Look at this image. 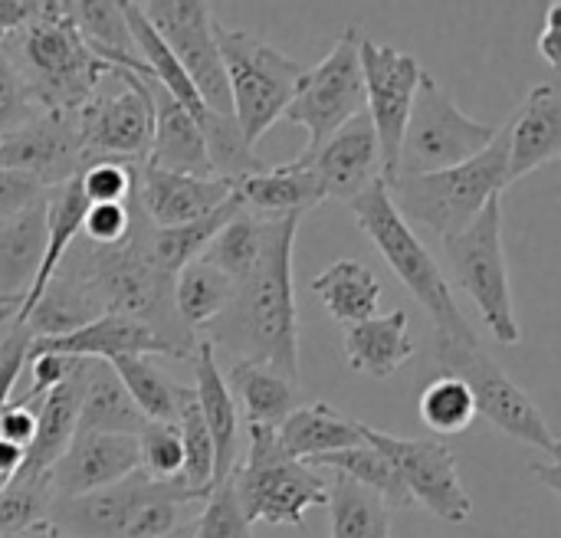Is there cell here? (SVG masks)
<instances>
[{"label": "cell", "instance_id": "6da1fadb", "mask_svg": "<svg viewBox=\"0 0 561 538\" xmlns=\"http://www.w3.org/2000/svg\"><path fill=\"white\" fill-rule=\"evenodd\" d=\"M299 214L270 217L256 266L233 283L230 306L207 325L210 345L299 385V309L293 293V247Z\"/></svg>", "mask_w": 561, "mask_h": 538}, {"label": "cell", "instance_id": "7a4b0ae2", "mask_svg": "<svg viewBox=\"0 0 561 538\" xmlns=\"http://www.w3.org/2000/svg\"><path fill=\"white\" fill-rule=\"evenodd\" d=\"M59 273H66L79 289L99 306V312H115L145 322L154 335L171 342L184 358L194 355V339L181 325L171 299L174 279L164 276L151 260V224L141 214L135 194H131V230L115 247H92V243H72L66 260L59 263Z\"/></svg>", "mask_w": 561, "mask_h": 538}, {"label": "cell", "instance_id": "3957f363", "mask_svg": "<svg viewBox=\"0 0 561 538\" xmlns=\"http://www.w3.org/2000/svg\"><path fill=\"white\" fill-rule=\"evenodd\" d=\"M0 49L39 112H79L108 72V62L85 46L66 7L56 0H43L39 13L23 30L0 36Z\"/></svg>", "mask_w": 561, "mask_h": 538}, {"label": "cell", "instance_id": "277c9868", "mask_svg": "<svg viewBox=\"0 0 561 538\" xmlns=\"http://www.w3.org/2000/svg\"><path fill=\"white\" fill-rule=\"evenodd\" d=\"M506 154H510V122L496 128V138L470 161L434 171L408 174L388 181V197L401 220L417 233L437 237L440 243L457 237L473 217L506 187Z\"/></svg>", "mask_w": 561, "mask_h": 538}, {"label": "cell", "instance_id": "5b68a950", "mask_svg": "<svg viewBox=\"0 0 561 538\" xmlns=\"http://www.w3.org/2000/svg\"><path fill=\"white\" fill-rule=\"evenodd\" d=\"M358 227L368 233V240L375 243V250L385 256V263L394 270V276L401 279V286L421 302V309L431 316L434 322V339L440 342H457V345H473L480 342L477 332L470 329V322L463 319L454 289L444 276V270L437 266V260L431 256V250L421 243V237L401 220V214L394 210L385 181L378 178L371 187H365L355 201H348Z\"/></svg>", "mask_w": 561, "mask_h": 538}, {"label": "cell", "instance_id": "8992f818", "mask_svg": "<svg viewBox=\"0 0 561 538\" xmlns=\"http://www.w3.org/2000/svg\"><path fill=\"white\" fill-rule=\"evenodd\" d=\"M217 49L227 72L233 122L250 148L283 118L299 79L309 66L286 56L273 43L247 33V30H227L217 23Z\"/></svg>", "mask_w": 561, "mask_h": 538}, {"label": "cell", "instance_id": "52a82bcc", "mask_svg": "<svg viewBox=\"0 0 561 538\" xmlns=\"http://www.w3.org/2000/svg\"><path fill=\"white\" fill-rule=\"evenodd\" d=\"M233 487L247 523L293 526L306 533V513L329 503V487L299 460H289L276 431L247 427V460L233 467Z\"/></svg>", "mask_w": 561, "mask_h": 538}, {"label": "cell", "instance_id": "ba28073f", "mask_svg": "<svg viewBox=\"0 0 561 538\" xmlns=\"http://www.w3.org/2000/svg\"><path fill=\"white\" fill-rule=\"evenodd\" d=\"M444 253H447L457 286L473 299L490 335L506 348L519 345L523 329L516 322L513 286H510L506 253H503V197H493L473 217L470 227L444 240Z\"/></svg>", "mask_w": 561, "mask_h": 538}, {"label": "cell", "instance_id": "9c48e42d", "mask_svg": "<svg viewBox=\"0 0 561 538\" xmlns=\"http://www.w3.org/2000/svg\"><path fill=\"white\" fill-rule=\"evenodd\" d=\"M82 158L89 161H131L145 164L151 148L154 108L145 72L108 66L92 95L76 112ZM82 164V168H85Z\"/></svg>", "mask_w": 561, "mask_h": 538}, {"label": "cell", "instance_id": "30bf717a", "mask_svg": "<svg viewBox=\"0 0 561 538\" xmlns=\"http://www.w3.org/2000/svg\"><path fill=\"white\" fill-rule=\"evenodd\" d=\"M493 138H496V125L477 122L467 112H460L457 102L444 92V85L424 72L404 125L394 178L457 168L477 158Z\"/></svg>", "mask_w": 561, "mask_h": 538}, {"label": "cell", "instance_id": "8fae6325", "mask_svg": "<svg viewBox=\"0 0 561 538\" xmlns=\"http://www.w3.org/2000/svg\"><path fill=\"white\" fill-rule=\"evenodd\" d=\"M434 358L444 368V375L460 378L477 404V414H483L493 427H500L506 437L536 447L549 454V460H559V437L549 427L546 414L529 401V394L480 348L473 345H457V342H440L434 339Z\"/></svg>", "mask_w": 561, "mask_h": 538}, {"label": "cell", "instance_id": "7c38bea8", "mask_svg": "<svg viewBox=\"0 0 561 538\" xmlns=\"http://www.w3.org/2000/svg\"><path fill=\"white\" fill-rule=\"evenodd\" d=\"M362 30L348 26L342 30L332 53L306 69L299 79L283 118L306 128L309 145L306 151H316L325 138H332L345 122H352L365 108V82H362Z\"/></svg>", "mask_w": 561, "mask_h": 538}, {"label": "cell", "instance_id": "4fadbf2b", "mask_svg": "<svg viewBox=\"0 0 561 538\" xmlns=\"http://www.w3.org/2000/svg\"><path fill=\"white\" fill-rule=\"evenodd\" d=\"M141 13L158 30V36L168 43L174 59L181 62L184 76L197 89L207 115L214 118H233L227 72L217 49V20L210 3L204 0H148L141 3Z\"/></svg>", "mask_w": 561, "mask_h": 538}, {"label": "cell", "instance_id": "5bb4252c", "mask_svg": "<svg viewBox=\"0 0 561 538\" xmlns=\"http://www.w3.org/2000/svg\"><path fill=\"white\" fill-rule=\"evenodd\" d=\"M362 437L394 467L414 506H424L431 516L450 526H460L473 516V500L460 483L457 454L447 444L394 437L371 424H362Z\"/></svg>", "mask_w": 561, "mask_h": 538}, {"label": "cell", "instance_id": "9a60e30c", "mask_svg": "<svg viewBox=\"0 0 561 538\" xmlns=\"http://www.w3.org/2000/svg\"><path fill=\"white\" fill-rule=\"evenodd\" d=\"M358 59H362V82H365V112L378 138L381 181L388 184L398 168L404 125H408L424 69L417 56L401 53L388 43H375L368 36H362Z\"/></svg>", "mask_w": 561, "mask_h": 538}, {"label": "cell", "instance_id": "2e32d148", "mask_svg": "<svg viewBox=\"0 0 561 538\" xmlns=\"http://www.w3.org/2000/svg\"><path fill=\"white\" fill-rule=\"evenodd\" d=\"M82 164L76 112H36L0 135V171L26 174L46 191L72 181Z\"/></svg>", "mask_w": 561, "mask_h": 538}, {"label": "cell", "instance_id": "e0dca14e", "mask_svg": "<svg viewBox=\"0 0 561 538\" xmlns=\"http://www.w3.org/2000/svg\"><path fill=\"white\" fill-rule=\"evenodd\" d=\"M296 164L312 171L325 201H355L365 187H371L381 178V154L368 112L362 108L316 151H302Z\"/></svg>", "mask_w": 561, "mask_h": 538}, {"label": "cell", "instance_id": "ac0fdd59", "mask_svg": "<svg viewBox=\"0 0 561 538\" xmlns=\"http://www.w3.org/2000/svg\"><path fill=\"white\" fill-rule=\"evenodd\" d=\"M141 470L138 440L125 434L76 431L66 454L46 473V490L53 500H76L105 490Z\"/></svg>", "mask_w": 561, "mask_h": 538}, {"label": "cell", "instance_id": "d6986e66", "mask_svg": "<svg viewBox=\"0 0 561 538\" xmlns=\"http://www.w3.org/2000/svg\"><path fill=\"white\" fill-rule=\"evenodd\" d=\"M154 487L158 480H151L145 470H135L105 490L76 500H53L46 523L66 538H125L135 513L154 493Z\"/></svg>", "mask_w": 561, "mask_h": 538}, {"label": "cell", "instance_id": "ffe728a7", "mask_svg": "<svg viewBox=\"0 0 561 538\" xmlns=\"http://www.w3.org/2000/svg\"><path fill=\"white\" fill-rule=\"evenodd\" d=\"M135 201L148 224L154 230H164L210 217L214 210L233 201V187L224 178H191L141 164L135 181Z\"/></svg>", "mask_w": 561, "mask_h": 538}, {"label": "cell", "instance_id": "44dd1931", "mask_svg": "<svg viewBox=\"0 0 561 538\" xmlns=\"http://www.w3.org/2000/svg\"><path fill=\"white\" fill-rule=\"evenodd\" d=\"M30 352H56L66 358H89V362H112L122 355H168L184 358L171 342L154 335L145 322L102 312L99 319L59 335V339H36L30 342Z\"/></svg>", "mask_w": 561, "mask_h": 538}, {"label": "cell", "instance_id": "7402d4cb", "mask_svg": "<svg viewBox=\"0 0 561 538\" xmlns=\"http://www.w3.org/2000/svg\"><path fill=\"white\" fill-rule=\"evenodd\" d=\"M145 85H148L151 108H154L151 148H148L145 164H151L158 171H171V174L214 178L207 145H204V135H201V125L194 122V115L151 72H145Z\"/></svg>", "mask_w": 561, "mask_h": 538}, {"label": "cell", "instance_id": "603a6c76", "mask_svg": "<svg viewBox=\"0 0 561 538\" xmlns=\"http://www.w3.org/2000/svg\"><path fill=\"white\" fill-rule=\"evenodd\" d=\"M85 368L89 358H76L72 371L66 375L62 385H56L36 408V437L23 457L20 473L10 483H43L53 463L66 454L76 424H79V404L85 391Z\"/></svg>", "mask_w": 561, "mask_h": 538}, {"label": "cell", "instance_id": "cb8c5ba5", "mask_svg": "<svg viewBox=\"0 0 561 538\" xmlns=\"http://www.w3.org/2000/svg\"><path fill=\"white\" fill-rule=\"evenodd\" d=\"M561 158V92L542 82L529 92L523 108L510 118V154H506V187L523 181L529 171Z\"/></svg>", "mask_w": 561, "mask_h": 538}, {"label": "cell", "instance_id": "d4e9b609", "mask_svg": "<svg viewBox=\"0 0 561 538\" xmlns=\"http://www.w3.org/2000/svg\"><path fill=\"white\" fill-rule=\"evenodd\" d=\"M194 401L197 411L204 417V427L214 440V483L227 480L237 467V454H240V411L227 391L220 362H217V348L201 339L194 345Z\"/></svg>", "mask_w": 561, "mask_h": 538}, {"label": "cell", "instance_id": "484cf974", "mask_svg": "<svg viewBox=\"0 0 561 538\" xmlns=\"http://www.w3.org/2000/svg\"><path fill=\"white\" fill-rule=\"evenodd\" d=\"M49 194V191H46ZM46 250V197L0 220V322L26 296Z\"/></svg>", "mask_w": 561, "mask_h": 538}, {"label": "cell", "instance_id": "4316f807", "mask_svg": "<svg viewBox=\"0 0 561 538\" xmlns=\"http://www.w3.org/2000/svg\"><path fill=\"white\" fill-rule=\"evenodd\" d=\"M233 197L240 204V210L253 214V217H286V214H306L312 207H319L322 187L312 178L309 168L286 161V164H266L256 174H243L233 184Z\"/></svg>", "mask_w": 561, "mask_h": 538}, {"label": "cell", "instance_id": "83f0119b", "mask_svg": "<svg viewBox=\"0 0 561 538\" xmlns=\"http://www.w3.org/2000/svg\"><path fill=\"white\" fill-rule=\"evenodd\" d=\"M342 345H345V362L355 371L385 381L414 358L411 319L404 309H394L388 316H371L345 329Z\"/></svg>", "mask_w": 561, "mask_h": 538}, {"label": "cell", "instance_id": "f1b7e54d", "mask_svg": "<svg viewBox=\"0 0 561 538\" xmlns=\"http://www.w3.org/2000/svg\"><path fill=\"white\" fill-rule=\"evenodd\" d=\"M276 444L289 460H312L322 454H339V450H352L362 447V421L345 417L342 411H335L325 401L296 408L279 427H276Z\"/></svg>", "mask_w": 561, "mask_h": 538}, {"label": "cell", "instance_id": "f546056e", "mask_svg": "<svg viewBox=\"0 0 561 538\" xmlns=\"http://www.w3.org/2000/svg\"><path fill=\"white\" fill-rule=\"evenodd\" d=\"M224 381H227V391H230L237 411H243L247 427L276 431L299 408V385L266 365L233 362V368H230V375H224Z\"/></svg>", "mask_w": 561, "mask_h": 538}, {"label": "cell", "instance_id": "4dcf8cb0", "mask_svg": "<svg viewBox=\"0 0 561 538\" xmlns=\"http://www.w3.org/2000/svg\"><path fill=\"white\" fill-rule=\"evenodd\" d=\"M312 293L319 296L325 312L345 329L378 316V302H381V283L362 260L329 263L312 279Z\"/></svg>", "mask_w": 561, "mask_h": 538}, {"label": "cell", "instance_id": "1f68e13d", "mask_svg": "<svg viewBox=\"0 0 561 538\" xmlns=\"http://www.w3.org/2000/svg\"><path fill=\"white\" fill-rule=\"evenodd\" d=\"M148 421L131 404L128 391L108 368V362H89L85 368V391L79 404V424L76 431H95V434H125L138 437Z\"/></svg>", "mask_w": 561, "mask_h": 538}, {"label": "cell", "instance_id": "d6a6232c", "mask_svg": "<svg viewBox=\"0 0 561 538\" xmlns=\"http://www.w3.org/2000/svg\"><path fill=\"white\" fill-rule=\"evenodd\" d=\"M122 3V13H125V23H128V33H131V43L138 49V59L148 66V72L194 115L197 125L207 122V108L197 95V89L191 85V79L184 76L181 62L174 59V53L168 49V43L158 36V30L148 23V16L141 13V3L135 0H118Z\"/></svg>", "mask_w": 561, "mask_h": 538}, {"label": "cell", "instance_id": "836d02e7", "mask_svg": "<svg viewBox=\"0 0 561 538\" xmlns=\"http://www.w3.org/2000/svg\"><path fill=\"white\" fill-rule=\"evenodd\" d=\"M62 7H66V16L72 20V26L79 30V36L85 39V46L102 62L122 66V69L141 62L138 49L131 43V33H128L122 3H112V0H72V3H62Z\"/></svg>", "mask_w": 561, "mask_h": 538}, {"label": "cell", "instance_id": "e575fe53", "mask_svg": "<svg viewBox=\"0 0 561 538\" xmlns=\"http://www.w3.org/2000/svg\"><path fill=\"white\" fill-rule=\"evenodd\" d=\"M171 299H174V312L187 332L207 329L230 306L233 283L217 266H210L204 256H197L184 270L174 273Z\"/></svg>", "mask_w": 561, "mask_h": 538}, {"label": "cell", "instance_id": "d590c367", "mask_svg": "<svg viewBox=\"0 0 561 538\" xmlns=\"http://www.w3.org/2000/svg\"><path fill=\"white\" fill-rule=\"evenodd\" d=\"M332 538H391V510L371 490L335 473L329 487Z\"/></svg>", "mask_w": 561, "mask_h": 538}, {"label": "cell", "instance_id": "8d00e7d4", "mask_svg": "<svg viewBox=\"0 0 561 538\" xmlns=\"http://www.w3.org/2000/svg\"><path fill=\"white\" fill-rule=\"evenodd\" d=\"M306 467H309V470L325 467V470H332V473L348 477L352 483H358V487L371 490L375 496H381L385 506H388L391 513H394V510H414V503H411V496H408L401 477L394 473V467H391L375 447H368V444L352 447V450H339V454L312 457V460H306Z\"/></svg>", "mask_w": 561, "mask_h": 538}, {"label": "cell", "instance_id": "74e56055", "mask_svg": "<svg viewBox=\"0 0 561 538\" xmlns=\"http://www.w3.org/2000/svg\"><path fill=\"white\" fill-rule=\"evenodd\" d=\"M108 368L128 391L131 404L141 411L145 421L154 424H178V404H181V385H174L161 368H154L145 355H122L112 358Z\"/></svg>", "mask_w": 561, "mask_h": 538}, {"label": "cell", "instance_id": "f35d334b", "mask_svg": "<svg viewBox=\"0 0 561 538\" xmlns=\"http://www.w3.org/2000/svg\"><path fill=\"white\" fill-rule=\"evenodd\" d=\"M240 210L237 197L230 204H224L220 210H214L210 217H201L194 224H181V227H164V230H154L151 227V260L154 266L174 279L178 270H184L191 260H197L210 240L224 230V224Z\"/></svg>", "mask_w": 561, "mask_h": 538}, {"label": "cell", "instance_id": "ab89813d", "mask_svg": "<svg viewBox=\"0 0 561 538\" xmlns=\"http://www.w3.org/2000/svg\"><path fill=\"white\" fill-rule=\"evenodd\" d=\"M266 227H270V217H253L247 210H237L201 256L210 266H217L230 283H240L263 253Z\"/></svg>", "mask_w": 561, "mask_h": 538}, {"label": "cell", "instance_id": "60d3db41", "mask_svg": "<svg viewBox=\"0 0 561 538\" xmlns=\"http://www.w3.org/2000/svg\"><path fill=\"white\" fill-rule=\"evenodd\" d=\"M178 434H181V447H184L181 487L204 503L210 496V490H214V440H210V434L204 427V417L197 411V401H194L191 388L181 391Z\"/></svg>", "mask_w": 561, "mask_h": 538}, {"label": "cell", "instance_id": "b9f144b4", "mask_svg": "<svg viewBox=\"0 0 561 538\" xmlns=\"http://www.w3.org/2000/svg\"><path fill=\"white\" fill-rule=\"evenodd\" d=\"M421 421L434 431V434H463L470 431V424L477 421V404L470 388L454 378V375H440L434 378L417 401Z\"/></svg>", "mask_w": 561, "mask_h": 538}, {"label": "cell", "instance_id": "7bdbcfd3", "mask_svg": "<svg viewBox=\"0 0 561 538\" xmlns=\"http://www.w3.org/2000/svg\"><path fill=\"white\" fill-rule=\"evenodd\" d=\"M135 440H138L141 470H145L151 480H164V483L181 480V470H184V447H181L178 424H154V421H148Z\"/></svg>", "mask_w": 561, "mask_h": 538}, {"label": "cell", "instance_id": "ee69618b", "mask_svg": "<svg viewBox=\"0 0 561 538\" xmlns=\"http://www.w3.org/2000/svg\"><path fill=\"white\" fill-rule=\"evenodd\" d=\"M194 538H253L250 523L240 510L233 473L214 483L210 496L204 500V513L194 519Z\"/></svg>", "mask_w": 561, "mask_h": 538}, {"label": "cell", "instance_id": "f6af8a7d", "mask_svg": "<svg viewBox=\"0 0 561 538\" xmlns=\"http://www.w3.org/2000/svg\"><path fill=\"white\" fill-rule=\"evenodd\" d=\"M138 168L131 161H89L79 171V191L89 204H128L135 194Z\"/></svg>", "mask_w": 561, "mask_h": 538}, {"label": "cell", "instance_id": "bcb514c9", "mask_svg": "<svg viewBox=\"0 0 561 538\" xmlns=\"http://www.w3.org/2000/svg\"><path fill=\"white\" fill-rule=\"evenodd\" d=\"M49 490L43 483H7L0 490V536L30 529L46 519L49 513Z\"/></svg>", "mask_w": 561, "mask_h": 538}, {"label": "cell", "instance_id": "7dc6e473", "mask_svg": "<svg viewBox=\"0 0 561 538\" xmlns=\"http://www.w3.org/2000/svg\"><path fill=\"white\" fill-rule=\"evenodd\" d=\"M131 230V197L128 204H89L82 217V237L92 247H115Z\"/></svg>", "mask_w": 561, "mask_h": 538}, {"label": "cell", "instance_id": "c3c4849f", "mask_svg": "<svg viewBox=\"0 0 561 538\" xmlns=\"http://www.w3.org/2000/svg\"><path fill=\"white\" fill-rule=\"evenodd\" d=\"M39 108L30 99V89L23 85V79L16 76L13 62L3 56L0 49V135H7L10 128L23 125L26 118H33Z\"/></svg>", "mask_w": 561, "mask_h": 538}, {"label": "cell", "instance_id": "681fc988", "mask_svg": "<svg viewBox=\"0 0 561 538\" xmlns=\"http://www.w3.org/2000/svg\"><path fill=\"white\" fill-rule=\"evenodd\" d=\"M26 352H30V335L26 329H10L7 339L0 342V417L3 411L10 408V394H13V385L26 365Z\"/></svg>", "mask_w": 561, "mask_h": 538}, {"label": "cell", "instance_id": "f907efd6", "mask_svg": "<svg viewBox=\"0 0 561 538\" xmlns=\"http://www.w3.org/2000/svg\"><path fill=\"white\" fill-rule=\"evenodd\" d=\"M43 197H46V187H39L33 178L13 174V171H0V220L33 207Z\"/></svg>", "mask_w": 561, "mask_h": 538}, {"label": "cell", "instance_id": "816d5d0a", "mask_svg": "<svg viewBox=\"0 0 561 538\" xmlns=\"http://www.w3.org/2000/svg\"><path fill=\"white\" fill-rule=\"evenodd\" d=\"M33 437H36V411L10 401V408H7L3 417H0V440L20 447V450L26 454L30 444H33Z\"/></svg>", "mask_w": 561, "mask_h": 538}, {"label": "cell", "instance_id": "f5cc1de1", "mask_svg": "<svg viewBox=\"0 0 561 538\" xmlns=\"http://www.w3.org/2000/svg\"><path fill=\"white\" fill-rule=\"evenodd\" d=\"M39 7L43 0H0V36L23 30L39 13Z\"/></svg>", "mask_w": 561, "mask_h": 538}, {"label": "cell", "instance_id": "db71d44e", "mask_svg": "<svg viewBox=\"0 0 561 538\" xmlns=\"http://www.w3.org/2000/svg\"><path fill=\"white\" fill-rule=\"evenodd\" d=\"M559 20H561V0L556 3H549V13H546V26H542V33H539V39H536V49H539V56L552 66V69H559L561 66V53H559Z\"/></svg>", "mask_w": 561, "mask_h": 538}, {"label": "cell", "instance_id": "11a10c76", "mask_svg": "<svg viewBox=\"0 0 561 538\" xmlns=\"http://www.w3.org/2000/svg\"><path fill=\"white\" fill-rule=\"evenodd\" d=\"M23 457H26V454H23L20 447H13V444L0 440V480H3V483H10V480L20 473Z\"/></svg>", "mask_w": 561, "mask_h": 538}, {"label": "cell", "instance_id": "9f6ffc18", "mask_svg": "<svg viewBox=\"0 0 561 538\" xmlns=\"http://www.w3.org/2000/svg\"><path fill=\"white\" fill-rule=\"evenodd\" d=\"M533 473H536V480H542V483H546V487H549V490H552V493L559 496V493H561L559 460H549V463H536V467H533Z\"/></svg>", "mask_w": 561, "mask_h": 538}, {"label": "cell", "instance_id": "6f0895ef", "mask_svg": "<svg viewBox=\"0 0 561 538\" xmlns=\"http://www.w3.org/2000/svg\"><path fill=\"white\" fill-rule=\"evenodd\" d=\"M49 533V523L43 519V523H36V526H30V529H20V533H10V536H0V538H46Z\"/></svg>", "mask_w": 561, "mask_h": 538}, {"label": "cell", "instance_id": "680465c9", "mask_svg": "<svg viewBox=\"0 0 561 538\" xmlns=\"http://www.w3.org/2000/svg\"><path fill=\"white\" fill-rule=\"evenodd\" d=\"M164 538H194V519H191V523H184L181 529H174L171 536H164Z\"/></svg>", "mask_w": 561, "mask_h": 538}, {"label": "cell", "instance_id": "91938a15", "mask_svg": "<svg viewBox=\"0 0 561 538\" xmlns=\"http://www.w3.org/2000/svg\"><path fill=\"white\" fill-rule=\"evenodd\" d=\"M46 538H66V536H62V533H59L56 526H49V533H46Z\"/></svg>", "mask_w": 561, "mask_h": 538}, {"label": "cell", "instance_id": "94428289", "mask_svg": "<svg viewBox=\"0 0 561 538\" xmlns=\"http://www.w3.org/2000/svg\"><path fill=\"white\" fill-rule=\"evenodd\" d=\"M3 487H7V483H3V480H0V490H3Z\"/></svg>", "mask_w": 561, "mask_h": 538}]
</instances>
